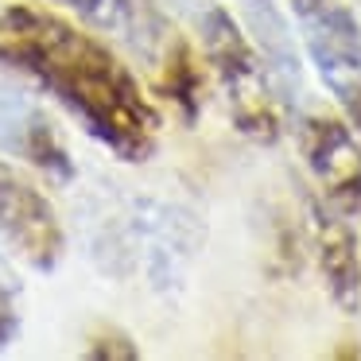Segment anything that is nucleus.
Segmentation results:
<instances>
[{
  "label": "nucleus",
  "instance_id": "1",
  "mask_svg": "<svg viewBox=\"0 0 361 361\" xmlns=\"http://www.w3.org/2000/svg\"><path fill=\"white\" fill-rule=\"evenodd\" d=\"M0 66L51 94L117 159H152L159 109L94 27L86 32L39 0H8L0 4Z\"/></svg>",
  "mask_w": 361,
  "mask_h": 361
},
{
  "label": "nucleus",
  "instance_id": "2",
  "mask_svg": "<svg viewBox=\"0 0 361 361\" xmlns=\"http://www.w3.org/2000/svg\"><path fill=\"white\" fill-rule=\"evenodd\" d=\"M202 221L190 210L152 195H128L90 218V257L102 272L144 276L152 291L175 295L202 249Z\"/></svg>",
  "mask_w": 361,
  "mask_h": 361
},
{
  "label": "nucleus",
  "instance_id": "3",
  "mask_svg": "<svg viewBox=\"0 0 361 361\" xmlns=\"http://www.w3.org/2000/svg\"><path fill=\"white\" fill-rule=\"evenodd\" d=\"M311 66L353 128H361V20L345 0H291Z\"/></svg>",
  "mask_w": 361,
  "mask_h": 361
},
{
  "label": "nucleus",
  "instance_id": "4",
  "mask_svg": "<svg viewBox=\"0 0 361 361\" xmlns=\"http://www.w3.org/2000/svg\"><path fill=\"white\" fill-rule=\"evenodd\" d=\"M0 241L35 272H51L66 249L63 221L51 198L4 159H0Z\"/></svg>",
  "mask_w": 361,
  "mask_h": 361
},
{
  "label": "nucleus",
  "instance_id": "5",
  "mask_svg": "<svg viewBox=\"0 0 361 361\" xmlns=\"http://www.w3.org/2000/svg\"><path fill=\"white\" fill-rule=\"evenodd\" d=\"M299 152L322 195L345 218L361 210V144L353 125L330 113H311L299 121Z\"/></svg>",
  "mask_w": 361,
  "mask_h": 361
},
{
  "label": "nucleus",
  "instance_id": "6",
  "mask_svg": "<svg viewBox=\"0 0 361 361\" xmlns=\"http://www.w3.org/2000/svg\"><path fill=\"white\" fill-rule=\"evenodd\" d=\"M0 156L24 159L55 187H71L78 179V167L59 125L24 90H0Z\"/></svg>",
  "mask_w": 361,
  "mask_h": 361
},
{
  "label": "nucleus",
  "instance_id": "7",
  "mask_svg": "<svg viewBox=\"0 0 361 361\" xmlns=\"http://www.w3.org/2000/svg\"><path fill=\"white\" fill-rule=\"evenodd\" d=\"M51 4L74 12L86 27L125 47L136 63L152 66V71L179 35L159 0H51Z\"/></svg>",
  "mask_w": 361,
  "mask_h": 361
},
{
  "label": "nucleus",
  "instance_id": "8",
  "mask_svg": "<svg viewBox=\"0 0 361 361\" xmlns=\"http://www.w3.org/2000/svg\"><path fill=\"white\" fill-rule=\"evenodd\" d=\"M311 226H314V257H319V272L326 280L330 299L345 314H353L361 303V257H357L353 226L330 202L311 206Z\"/></svg>",
  "mask_w": 361,
  "mask_h": 361
},
{
  "label": "nucleus",
  "instance_id": "9",
  "mask_svg": "<svg viewBox=\"0 0 361 361\" xmlns=\"http://www.w3.org/2000/svg\"><path fill=\"white\" fill-rule=\"evenodd\" d=\"M156 94L167 97V102L183 113L187 125H195L198 109H202V71H198V59H195V51H190V43L183 39V35H175L171 47L159 59Z\"/></svg>",
  "mask_w": 361,
  "mask_h": 361
},
{
  "label": "nucleus",
  "instance_id": "10",
  "mask_svg": "<svg viewBox=\"0 0 361 361\" xmlns=\"http://www.w3.org/2000/svg\"><path fill=\"white\" fill-rule=\"evenodd\" d=\"M90 357H97V361H133V357H140V350L133 345V338L128 334H121V330H105V334H97L94 342H90Z\"/></svg>",
  "mask_w": 361,
  "mask_h": 361
},
{
  "label": "nucleus",
  "instance_id": "11",
  "mask_svg": "<svg viewBox=\"0 0 361 361\" xmlns=\"http://www.w3.org/2000/svg\"><path fill=\"white\" fill-rule=\"evenodd\" d=\"M16 330H20V314H16V299H12V283L0 272V350L16 338Z\"/></svg>",
  "mask_w": 361,
  "mask_h": 361
}]
</instances>
